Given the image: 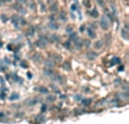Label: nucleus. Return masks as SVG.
Wrapping results in <instances>:
<instances>
[{
  "label": "nucleus",
  "instance_id": "1",
  "mask_svg": "<svg viewBox=\"0 0 129 124\" xmlns=\"http://www.w3.org/2000/svg\"><path fill=\"white\" fill-rule=\"evenodd\" d=\"M11 22H13V24H15L16 26L26 25V20L24 18H22L20 16H18V15H14V16L11 17Z\"/></svg>",
  "mask_w": 129,
  "mask_h": 124
},
{
  "label": "nucleus",
  "instance_id": "2",
  "mask_svg": "<svg viewBox=\"0 0 129 124\" xmlns=\"http://www.w3.org/2000/svg\"><path fill=\"white\" fill-rule=\"evenodd\" d=\"M100 26H101L102 29H104V31L109 29L110 24H109V20L107 19V17H102V18H101V20H100Z\"/></svg>",
  "mask_w": 129,
  "mask_h": 124
},
{
  "label": "nucleus",
  "instance_id": "3",
  "mask_svg": "<svg viewBox=\"0 0 129 124\" xmlns=\"http://www.w3.org/2000/svg\"><path fill=\"white\" fill-rule=\"evenodd\" d=\"M97 58V53L93 51H88L87 52V59L88 60H94V59Z\"/></svg>",
  "mask_w": 129,
  "mask_h": 124
},
{
  "label": "nucleus",
  "instance_id": "4",
  "mask_svg": "<svg viewBox=\"0 0 129 124\" xmlns=\"http://www.w3.org/2000/svg\"><path fill=\"white\" fill-rule=\"evenodd\" d=\"M49 27L52 29H58L59 28V25H58V23L54 22V20H50V23H49Z\"/></svg>",
  "mask_w": 129,
  "mask_h": 124
},
{
  "label": "nucleus",
  "instance_id": "5",
  "mask_svg": "<svg viewBox=\"0 0 129 124\" xmlns=\"http://www.w3.org/2000/svg\"><path fill=\"white\" fill-rule=\"evenodd\" d=\"M14 8H15L16 10H18L19 12H22V14H25V9L23 8V6H22V5L16 4V5H14Z\"/></svg>",
  "mask_w": 129,
  "mask_h": 124
},
{
  "label": "nucleus",
  "instance_id": "6",
  "mask_svg": "<svg viewBox=\"0 0 129 124\" xmlns=\"http://www.w3.org/2000/svg\"><path fill=\"white\" fill-rule=\"evenodd\" d=\"M32 59H33L35 62H41L42 61V55L39 54V53H35V54L32 56Z\"/></svg>",
  "mask_w": 129,
  "mask_h": 124
},
{
  "label": "nucleus",
  "instance_id": "7",
  "mask_svg": "<svg viewBox=\"0 0 129 124\" xmlns=\"http://www.w3.org/2000/svg\"><path fill=\"white\" fill-rule=\"evenodd\" d=\"M102 46H103V42H102V41H96L95 43H94V48H95L96 50L102 49Z\"/></svg>",
  "mask_w": 129,
  "mask_h": 124
},
{
  "label": "nucleus",
  "instance_id": "8",
  "mask_svg": "<svg viewBox=\"0 0 129 124\" xmlns=\"http://www.w3.org/2000/svg\"><path fill=\"white\" fill-rule=\"evenodd\" d=\"M51 58H52V61H53V62H58V63H59L60 60H61V56H60L59 54H52Z\"/></svg>",
  "mask_w": 129,
  "mask_h": 124
},
{
  "label": "nucleus",
  "instance_id": "9",
  "mask_svg": "<svg viewBox=\"0 0 129 124\" xmlns=\"http://www.w3.org/2000/svg\"><path fill=\"white\" fill-rule=\"evenodd\" d=\"M87 33H88V36L91 37V38H95V37H96L95 32H94L92 28H88V29H87Z\"/></svg>",
  "mask_w": 129,
  "mask_h": 124
},
{
  "label": "nucleus",
  "instance_id": "10",
  "mask_svg": "<svg viewBox=\"0 0 129 124\" xmlns=\"http://www.w3.org/2000/svg\"><path fill=\"white\" fill-rule=\"evenodd\" d=\"M35 44H36V46H39V48H45V45H47L45 42H43V41H41V40H37Z\"/></svg>",
  "mask_w": 129,
  "mask_h": 124
},
{
  "label": "nucleus",
  "instance_id": "11",
  "mask_svg": "<svg viewBox=\"0 0 129 124\" xmlns=\"http://www.w3.org/2000/svg\"><path fill=\"white\" fill-rule=\"evenodd\" d=\"M34 33H35V27L31 26L30 28H28V31H27V35H28V36H32V35H34Z\"/></svg>",
  "mask_w": 129,
  "mask_h": 124
},
{
  "label": "nucleus",
  "instance_id": "12",
  "mask_svg": "<svg viewBox=\"0 0 129 124\" xmlns=\"http://www.w3.org/2000/svg\"><path fill=\"white\" fill-rule=\"evenodd\" d=\"M36 90H39L40 93H43V94H48L49 89L45 87H39V88H36Z\"/></svg>",
  "mask_w": 129,
  "mask_h": 124
},
{
  "label": "nucleus",
  "instance_id": "13",
  "mask_svg": "<svg viewBox=\"0 0 129 124\" xmlns=\"http://www.w3.org/2000/svg\"><path fill=\"white\" fill-rule=\"evenodd\" d=\"M121 35H122V37H123L125 40H128V35H127V29H122Z\"/></svg>",
  "mask_w": 129,
  "mask_h": 124
},
{
  "label": "nucleus",
  "instance_id": "14",
  "mask_svg": "<svg viewBox=\"0 0 129 124\" xmlns=\"http://www.w3.org/2000/svg\"><path fill=\"white\" fill-rule=\"evenodd\" d=\"M37 102H39V99H31V100H28L27 103H28L31 106H33V105H35Z\"/></svg>",
  "mask_w": 129,
  "mask_h": 124
},
{
  "label": "nucleus",
  "instance_id": "15",
  "mask_svg": "<svg viewBox=\"0 0 129 124\" xmlns=\"http://www.w3.org/2000/svg\"><path fill=\"white\" fill-rule=\"evenodd\" d=\"M91 16H92V17H97V16H99L97 10H96V9H94L93 11H91Z\"/></svg>",
  "mask_w": 129,
  "mask_h": 124
},
{
  "label": "nucleus",
  "instance_id": "16",
  "mask_svg": "<svg viewBox=\"0 0 129 124\" xmlns=\"http://www.w3.org/2000/svg\"><path fill=\"white\" fill-rule=\"evenodd\" d=\"M50 9H51L52 11H55L57 9H58V4H53L51 7H50Z\"/></svg>",
  "mask_w": 129,
  "mask_h": 124
},
{
  "label": "nucleus",
  "instance_id": "17",
  "mask_svg": "<svg viewBox=\"0 0 129 124\" xmlns=\"http://www.w3.org/2000/svg\"><path fill=\"white\" fill-rule=\"evenodd\" d=\"M91 102H92L91 99H84V100H83V104H84L85 106H88L89 104H91Z\"/></svg>",
  "mask_w": 129,
  "mask_h": 124
},
{
  "label": "nucleus",
  "instance_id": "18",
  "mask_svg": "<svg viewBox=\"0 0 129 124\" xmlns=\"http://www.w3.org/2000/svg\"><path fill=\"white\" fill-rule=\"evenodd\" d=\"M18 97H19L18 94H13L9 98H10V100H13V99H18Z\"/></svg>",
  "mask_w": 129,
  "mask_h": 124
},
{
  "label": "nucleus",
  "instance_id": "19",
  "mask_svg": "<svg viewBox=\"0 0 129 124\" xmlns=\"http://www.w3.org/2000/svg\"><path fill=\"white\" fill-rule=\"evenodd\" d=\"M66 32H67L68 34H71L73 32H74V31H73V27H71V26H68V27L66 28Z\"/></svg>",
  "mask_w": 129,
  "mask_h": 124
},
{
  "label": "nucleus",
  "instance_id": "20",
  "mask_svg": "<svg viewBox=\"0 0 129 124\" xmlns=\"http://www.w3.org/2000/svg\"><path fill=\"white\" fill-rule=\"evenodd\" d=\"M37 120H39V122H43V121L45 120V117L43 116V115H39V116H37Z\"/></svg>",
  "mask_w": 129,
  "mask_h": 124
},
{
  "label": "nucleus",
  "instance_id": "21",
  "mask_svg": "<svg viewBox=\"0 0 129 124\" xmlns=\"http://www.w3.org/2000/svg\"><path fill=\"white\" fill-rule=\"evenodd\" d=\"M63 67H65V68H67V70H70V69H71V67H70V63H69V62H66V63L63 64Z\"/></svg>",
  "mask_w": 129,
  "mask_h": 124
},
{
  "label": "nucleus",
  "instance_id": "22",
  "mask_svg": "<svg viewBox=\"0 0 129 124\" xmlns=\"http://www.w3.org/2000/svg\"><path fill=\"white\" fill-rule=\"evenodd\" d=\"M96 1L99 2V5L101 6V7H104V6H105V4H104V1H103V0H96Z\"/></svg>",
  "mask_w": 129,
  "mask_h": 124
},
{
  "label": "nucleus",
  "instance_id": "23",
  "mask_svg": "<svg viewBox=\"0 0 129 124\" xmlns=\"http://www.w3.org/2000/svg\"><path fill=\"white\" fill-rule=\"evenodd\" d=\"M119 62H120V60H119L118 58H113V61L111 62V63H112V64H114V63H119Z\"/></svg>",
  "mask_w": 129,
  "mask_h": 124
},
{
  "label": "nucleus",
  "instance_id": "24",
  "mask_svg": "<svg viewBox=\"0 0 129 124\" xmlns=\"http://www.w3.org/2000/svg\"><path fill=\"white\" fill-rule=\"evenodd\" d=\"M60 18L62 19V20H66V16H65V12L61 11V14H60Z\"/></svg>",
  "mask_w": 129,
  "mask_h": 124
},
{
  "label": "nucleus",
  "instance_id": "25",
  "mask_svg": "<svg viewBox=\"0 0 129 124\" xmlns=\"http://www.w3.org/2000/svg\"><path fill=\"white\" fill-rule=\"evenodd\" d=\"M51 40H52V41H59V40H60V37H59V36H57V35H53V36L51 37Z\"/></svg>",
  "mask_w": 129,
  "mask_h": 124
},
{
  "label": "nucleus",
  "instance_id": "26",
  "mask_svg": "<svg viewBox=\"0 0 129 124\" xmlns=\"http://www.w3.org/2000/svg\"><path fill=\"white\" fill-rule=\"evenodd\" d=\"M17 4H18V5L20 4L23 6L24 4H26V0H17Z\"/></svg>",
  "mask_w": 129,
  "mask_h": 124
},
{
  "label": "nucleus",
  "instance_id": "27",
  "mask_svg": "<svg viewBox=\"0 0 129 124\" xmlns=\"http://www.w3.org/2000/svg\"><path fill=\"white\" fill-rule=\"evenodd\" d=\"M70 43H71V42H70V41H68L67 43H65V46H66L67 49H70Z\"/></svg>",
  "mask_w": 129,
  "mask_h": 124
},
{
  "label": "nucleus",
  "instance_id": "28",
  "mask_svg": "<svg viewBox=\"0 0 129 124\" xmlns=\"http://www.w3.org/2000/svg\"><path fill=\"white\" fill-rule=\"evenodd\" d=\"M54 99H55L54 96H50V97H48V100H50V102H53Z\"/></svg>",
  "mask_w": 129,
  "mask_h": 124
},
{
  "label": "nucleus",
  "instance_id": "29",
  "mask_svg": "<svg viewBox=\"0 0 129 124\" xmlns=\"http://www.w3.org/2000/svg\"><path fill=\"white\" fill-rule=\"evenodd\" d=\"M1 18H2V20H4V22H6V20H7V17H6V16H2V17H1Z\"/></svg>",
  "mask_w": 129,
  "mask_h": 124
},
{
  "label": "nucleus",
  "instance_id": "30",
  "mask_svg": "<svg viewBox=\"0 0 129 124\" xmlns=\"http://www.w3.org/2000/svg\"><path fill=\"white\" fill-rule=\"evenodd\" d=\"M5 116V114L4 113H0V117H4Z\"/></svg>",
  "mask_w": 129,
  "mask_h": 124
},
{
  "label": "nucleus",
  "instance_id": "31",
  "mask_svg": "<svg viewBox=\"0 0 129 124\" xmlns=\"http://www.w3.org/2000/svg\"><path fill=\"white\" fill-rule=\"evenodd\" d=\"M47 1H48V2H52V1H53V0H47Z\"/></svg>",
  "mask_w": 129,
  "mask_h": 124
},
{
  "label": "nucleus",
  "instance_id": "32",
  "mask_svg": "<svg viewBox=\"0 0 129 124\" xmlns=\"http://www.w3.org/2000/svg\"><path fill=\"white\" fill-rule=\"evenodd\" d=\"M6 1H10V0H6Z\"/></svg>",
  "mask_w": 129,
  "mask_h": 124
}]
</instances>
